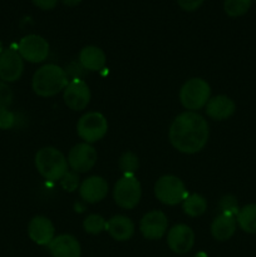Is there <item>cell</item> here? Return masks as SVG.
<instances>
[{"label":"cell","mask_w":256,"mask_h":257,"mask_svg":"<svg viewBox=\"0 0 256 257\" xmlns=\"http://www.w3.org/2000/svg\"><path fill=\"white\" fill-rule=\"evenodd\" d=\"M210 127L205 118L196 112H183L171 123L168 138L173 148L185 155H193L205 148Z\"/></svg>","instance_id":"cell-1"},{"label":"cell","mask_w":256,"mask_h":257,"mask_svg":"<svg viewBox=\"0 0 256 257\" xmlns=\"http://www.w3.org/2000/svg\"><path fill=\"white\" fill-rule=\"evenodd\" d=\"M68 84V75L63 68L57 64H45L35 70L32 88L39 97H54L64 90Z\"/></svg>","instance_id":"cell-2"},{"label":"cell","mask_w":256,"mask_h":257,"mask_svg":"<svg viewBox=\"0 0 256 257\" xmlns=\"http://www.w3.org/2000/svg\"><path fill=\"white\" fill-rule=\"evenodd\" d=\"M35 167L42 177L48 181L62 180L68 172V160L54 147H43L35 155Z\"/></svg>","instance_id":"cell-3"},{"label":"cell","mask_w":256,"mask_h":257,"mask_svg":"<svg viewBox=\"0 0 256 257\" xmlns=\"http://www.w3.org/2000/svg\"><path fill=\"white\" fill-rule=\"evenodd\" d=\"M211 98V87L202 78H191L180 89V102L190 112L206 107Z\"/></svg>","instance_id":"cell-4"},{"label":"cell","mask_w":256,"mask_h":257,"mask_svg":"<svg viewBox=\"0 0 256 257\" xmlns=\"http://www.w3.org/2000/svg\"><path fill=\"white\" fill-rule=\"evenodd\" d=\"M187 190L182 180L173 175L158 178L155 185V196L160 202L167 206H176L187 197Z\"/></svg>","instance_id":"cell-5"},{"label":"cell","mask_w":256,"mask_h":257,"mask_svg":"<svg viewBox=\"0 0 256 257\" xmlns=\"http://www.w3.org/2000/svg\"><path fill=\"white\" fill-rule=\"evenodd\" d=\"M108 132V122L99 112H88L79 118L77 133L85 143H94L102 140Z\"/></svg>","instance_id":"cell-6"},{"label":"cell","mask_w":256,"mask_h":257,"mask_svg":"<svg viewBox=\"0 0 256 257\" xmlns=\"http://www.w3.org/2000/svg\"><path fill=\"white\" fill-rule=\"evenodd\" d=\"M142 196L141 183L135 176H123L117 181L113 190V197L120 208L132 210L140 203Z\"/></svg>","instance_id":"cell-7"},{"label":"cell","mask_w":256,"mask_h":257,"mask_svg":"<svg viewBox=\"0 0 256 257\" xmlns=\"http://www.w3.org/2000/svg\"><path fill=\"white\" fill-rule=\"evenodd\" d=\"M18 52L29 63H42L49 55V43L37 34L25 35L18 44Z\"/></svg>","instance_id":"cell-8"},{"label":"cell","mask_w":256,"mask_h":257,"mask_svg":"<svg viewBox=\"0 0 256 257\" xmlns=\"http://www.w3.org/2000/svg\"><path fill=\"white\" fill-rule=\"evenodd\" d=\"M97 151L89 143H78L68 153V165L75 173H84L92 170L97 162Z\"/></svg>","instance_id":"cell-9"},{"label":"cell","mask_w":256,"mask_h":257,"mask_svg":"<svg viewBox=\"0 0 256 257\" xmlns=\"http://www.w3.org/2000/svg\"><path fill=\"white\" fill-rule=\"evenodd\" d=\"M63 99L69 109L79 112L87 108L90 102V89L84 80L75 78L64 88Z\"/></svg>","instance_id":"cell-10"},{"label":"cell","mask_w":256,"mask_h":257,"mask_svg":"<svg viewBox=\"0 0 256 257\" xmlns=\"http://www.w3.org/2000/svg\"><path fill=\"white\" fill-rule=\"evenodd\" d=\"M24 72V59L17 49L8 48L0 54V80L13 83L20 79Z\"/></svg>","instance_id":"cell-11"},{"label":"cell","mask_w":256,"mask_h":257,"mask_svg":"<svg viewBox=\"0 0 256 257\" xmlns=\"http://www.w3.org/2000/svg\"><path fill=\"white\" fill-rule=\"evenodd\" d=\"M168 228L167 216L162 211L153 210L146 213L140 222V231L147 240H160Z\"/></svg>","instance_id":"cell-12"},{"label":"cell","mask_w":256,"mask_h":257,"mask_svg":"<svg viewBox=\"0 0 256 257\" xmlns=\"http://www.w3.org/2000/svg\"><path fill=\"white\" fill-rule=\"evenodd\" d=\"M167 245L171 250L178 255L187 253L195 245V233L190 226L185 223L176 225L168 231Z\"/></svg>","instance_id":"cell-13"},{"label":"cell","mask_w":256,"mask_h":257,"mask_svg":"<svg viewBox=\"0 0 256 257\" xmlns=\"http://www.w3.org/2000/svg\"><path fill=\"white\" fill-rule=\"evenodd\" d=\"M28 235L37 245L48 246L55 237L54 226L49 218L44 216H35L28 225Z\"/></svg>","instance_id":"cell-14"},{"label":"cell","mask_w":256,"mask_h":257,"mask_svg":"<svg viewBox=\"0 0 256 257\" xmlns=\"http://www.w3.org/2000/svg\"><path fill=\"white\" fill-rule=\"evenodd\" d=\"M79 195L88 203L100 202L108 195V182L100 176L85 178L79 186Z\"/></svg>","instance_id":"cell-15"},{"label":"cell","mask_w":256,"mask_h":257,"mask_svg":"<svg viewBox=\"0 0 256 257\" xmlns=\"http://www.w3.org/2000/svg\"><path fill=\"white\" fill-rule=\"evenodd\" d=\"M53 257H80L82 248L77 238L68 233L55 236L48 245Z\"/></svg>","instance_id":"cell-16"},{"label":"cell","mask_w":256,"mask_h":257,"mask_svg":"<svg viewBox=\"0 0 256 257\" xmlns=\"http://www.w3.org/2000/svg\"><path fill=\"white\" fill-rule=\"evenodd\" d=\"M206 114L213 120H226L235 113L236 104L227 95H216L210 98L206 104Z\"/></svg>","instance_id":"cell-17"},{"label":"cell","mask_w":256,"mask_h":257,"mask_svg":"<svg viewBox=\"0 0 256 257\" xmlns=\"http://www.w3.org/2000/svg\"><path fill=\"white\" fill-rule=\"evenodd\" d=\"M237 226L236 216L221 212L211 223V235L217 241H227L233 236Z\"/></svg>","instance_id":"cell-18"},{"label":"cell","mask_w":256,"mask_h":257,"mask_svg":"<svg viewBox=\"0 0 256 257\" xmlns=\"http://www.w3.org/2000/svg\"><path fill=\"white\" fill-rule=\"evenodd\" d=\"M105 230L115 241H127L135 233V223L125 216L117 215L108 220Z\"/></svg>","instance_id":"cell-19"},{"label":"cell","mask_w":256,"mask_h":257,"mask_svg":"<svg viewBox=\"0 0 256 257\" xmlns=\"http://www.w3.org/2000/svg\"><path fill=\"white\" fill-rule=\"evenodd\" d=\"M105 53L95 45H87L79 53V63L84 69L99 72L105 67Z\"/></svg>","instance_id":"cell-20"},{"label":"cell","mask_w":256,"mask_h":257,"mask_svg":"<svg viewBox=\"0 0 256 257\" xmlns=\"http://www.w3.org/2000/svg\"><path fill=\"white\" fill-rule=\"evenodd\" d=\"M237 225L247 233H256V203L243 206L236 216Z\"/></svg>","instance_id":"cell-21"},{"label":"cell","mask_w":256,"mask_h":257,"mask_svg":"<svg viewBox=\"0 0 256 257\" xmlns=\"http://www.w3.org/2000/svg\"><path fill=\"white\" fill-rule=\"evenodd\" d=\"M182 208L183 212L190 217H198L207 210V201L203 196L192 193V195H187V197L183 200Z\"/></svg>","instance_id":"cell-22"},{"label":"cell","mask_w":256,"mask_h":257,"mask_svg":"<svg viewBox=\"0 0 256 257\" xmlns=\"http://www.w3.org/2000/svg\"><path fill=\"white\" fill-rule=\"evenodd\" d=\"M252 0H225L223 10L228 17L237 18L246 14L251 8Z\"/></svg>","instance_id":"cell-23"},{"label":"cell","mask_w":256,"mask_h":257,"mask_svg":"<svg viewBox=\"0 0 256 257\" xmlns=\"http://www.w3.org/2000/svg\"><path fill=\"white\" fill-rule=\"evenodd\" d=\"M118 167L124 173V176H135L140 167V161L135 153L127 151L120 156L119 161H118Z\"/></svg>","instance_id":"cell-24"},{"label":"cell","mask_w":256,"mask_h":257,"mask_svg":"<svg viewBox=\"0 0 256 257\" xmlns=\"http://www.w3.org/2000/svg\"><path fill=\"white\" fill-rule=\"evenodd\" d=\"M105 225H107V221L97 213L87 216L83 221V228H84L85 232L90 233V235H98L102 231H104Z\"/></svg>","instance_id":"cell-25"},{"label":"cell","mask_w":256,"mask_h":257,"mask_svg":"<svg viewBox=\"0 0 256 257\" xmlns=\"http://www.w3.org/2000/svg\"><path fill=\"white\" fill-rule=\"evenodd\" d=\"M13 90L8 83L0 80V113L9 110L13 103Z\"/></svg>","instance_id":"cell-26"},{"label":"cell","mask_w":256,"mask_h":257,"mask_svg":"<svg viewBox=\"0 0 256 257\" xmlns=\"http://www.w3.org/2000/svg\"><path fill=\"white\" fill-rule=\"evenodd\" d=\"M220 208H221V212L230 213V215H233V216H237L238 211H240L237 200H236L235 196L232 195H226L221 198Z\"/></svg>","instance_id":"cell-27"},{"label":"cell","mask_w":256,"mask_h":257,"mask_svg":"<svg viewBox=\"0 0 256 257\" xmlns=\"http://www.w3.org/2000/svg\"><path fill=\"white\" fill-rule=\"evenodd\" d=\"M60 185L68 192H73L78 188V185H79V178L75 175V172H67L63 178L60 180Z\"/></svg>","instance_id":"cell-28"},{"label":"cell","mask_w":256,"mask_h":257,"mask_svg":"<svg viewBox=\"0 0 256 257\" xmlns=\"http://www.w3.org/2000/svg\"><path fill=\"white\" fill-rule=\"evenodd\" d=\"M15 123L14 113L10 110L0 113V130H10Z\"/></svg>","instance_id":"cell-29"},{"label":"cell","mask_w":256,"mask_h":257,"mask_svg":"<svg viewBox=\"0 0 256 257\" xmlns=\"http://www.w3.org/2000/svg\"><path fill=\"white\" fill-rule=\"evenodd\" d=\"M203 2L205 0H177L181 9L186 10V12H193V10L198 9L203 4Z\"/></svg>","instance_id":"cell-30"},{"label":"cell","mask_w":256,"mask_h":257,"mask_svg":"<svg viewBox=\"0 0 256 257\" xmlns=\"http://www.w3.org/2000/svg\"><path fill=\"white\" fill-rule=\"evenodd\" d=\"M33 4L42 10H52L57 7L58 0H32Z\"/></svg>","instance_id":"cell-31"},{"label":"cell","mask_w":256,"mask_h":257,"mask_svg":"<svg viewBox=\"0 0 256 257\" xmlns=\"http://www.w3.org/2000/svg\"><path fill=\"white\" fill-rule=\"evenodd\" d=\"M62 3L67 7H77L82 3V0H62Z\"/></svg>","instance_id":"cell-32"},{"label":"cell","mask_w":256,"mask_h":257,"mask_svg":"<svg viewBox=\"0 0 256 257\" xmlns=\"http://www.w3.org/2000/svg\"><path fill=\"white\" fill-rule=\"evenodd\" d=\"M3 50H4V49H3V43L0 42V54H2V52H3Z\"/></svg>","instance_id":"cell-33"},{"label":"cell","mask_w":256,"mask_h":257,"mask_svg":"<svg viewBox=\"0 0 256 257\" xmlns=\"http://www.w3.org/2000/svg\"><path fill=\"white\" fill-rule=\"evenodd\" d=\"M255 2H256V0H255Z\"/></svg>","instance_id":"cell-34"}]
</instances>
